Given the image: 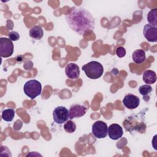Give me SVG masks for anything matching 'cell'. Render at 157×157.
Masks as SVG:
<instances>
[{
    "mask_svg": "<svg viewBox=\"0 0 157 157\" xmlns=\"http://www.w3.org/2000/svg\"><path fill=\"white\" fill-rule=\"evenodd\" d=\"M65 18L70 28L77 34L83 35L94 29V19L91 13L84 8L72 7Z\"/></svg>",
    "mask_w": 157,
    "mask_h": 157,
    "instance_id": "obj_1",
    "label": "cell"
},
{
    "mask_svg": "<svg viewBox=\"0 0 157 157\" xmlns=\"http://www.w3.org/2000/svg\"><path fill=\"white\" fill-rule=\"evenodd\" d=\"M82 70L84 71L86 77L90 79H98L100 78L104 72L102 65L98 61H90L82 66Z\"/></svg>",
    "mask_w": 157,
    "mask_h": 157,
    "instance_id": "obj_2",
    "label": "cell"
},
{
    "mask_svg": "<svg viewBox=\"0 0 157 157\" xmlns=\"http://www.w3.org/2000/svg\"><path fill=\"white\" fill-rule=\"evenodd\" d=\"M23 91L27 96L31 99H34L41 94V83L37 80H30L25 83Z\"/></svg>",
    "mask_w": 157,
    "mask_h": 157,
    "instance_id": "obj_3",
    "label": "cell"
},
{
    "mask_svg": "<svg viewBox=\"0 0 157 157\" xmlns=\"http://www.w3.org/2000/svg\"><path fill=\"white\" fill-rule=\"evenodd\" d=\"M123 126L126 131L132 132L136 131L140 133H144L146 129V125L142 121H139L136 116L128 117L123 121Z\"/></svg>",
    "mask_w": 157,
    "mask_h": 157,
    "instance_id": "obj_4",
    "label": "cell"
},
{
    "mask_svg": "<svg viewBox=\"0 0 157 157\" xmlns=\"http://www.w3.org/2000/svg\"><path fill=\"white\" fill-rule=\"evenodd\" d=\"M53 118L57 124H63L69 118V110L65 107L58 106L53 112Z\"/></svg>",
    "mask_w": 157,
    "mask_h": 157,
    "instance_id": "obj_5",
    "label": "cell"
},
{
    "mask_svg": "<svg viewBox=\"0 0 157 157\" xmlns=\"http://www.w3.org/2000/svg\"><path fill=\"white\" fill-rule=\"evenodd\" d=\"M13 53V44L12 41L7 37L0 38V56L8 58Z\"/></svg>",
    "mask_w": 157,
    "mask_h": 157,
    "instance_id": "obj_6",
    "label": "cell"
},
{
    "mask_svg": "<svg viewBox=\"0 0 157 157\" xmlns=\"http://www.w3.org/2000/svg\"><path fill=\"white\" fill-rule=\"evenodd\" d=\"M108 127L107 124L103 121L98 120L95 121L92 125V133L97 139H102L107 136Z\"/></svg>",
    "mask_w": 157,
    "mask_h": 157,
    "instance_id": "obj_7",
    "label": "cell"
},
{
    "mask_svg": "<svg viewBox=\"0 0 157 157\" xmlns=\"http://www.w3.org/2000/svg\"><path fill=\"white\" fill-rule=\"evenodd\" d=\"M123 104L128 109H134L139 105L140 99L134 94H128L124 97Z\"/></svg>",
    "mask_w": 157,
    "mask_h": 157,
    "instance_id": "obj_8",
    "label": "cell"
},
{
    "mask_svg": "<svg viewBox=\"0 0 157 157\" xmlns=\"http://www.w3.org/2000/svg\"><path fill=\"white\" fill-rule=\"evenodd\" d=\"M86 107L81 104H73L69 109V118L71 120L74 118H79L83 116L86 112Z\"/></svg>",
    "mask_w": 157,
    "mask_h": 157,
    "instance_id": "obj_9",
    "label": "cell"
},
{
    "mask_svg": "<svg viewBox=\"0 0 157 157\" xmlns=\"http://www.w3.org/2000/svg\"><path fill=\"white\" fill-rule=\"evenodd\" d=\"M144 36L149 42H157V27L147 24L144 27Z\"/></svg>",
    "mask_w": 157,
    "mask_h": 157,
    "instance_id": "obj_10",
    "label": "cell"
},
{
    "mask_svg": "<svg viewBox=\"0 0 157 157\" xmlns=\"http://www.w3.org/2000/svg\"><path fill=\"white\" fill-rule=\"evenodd\" d=\"M107 134L111 139L118 140L121 138L123 134V128L118 124H112L108 127Z\"/></svg>",
    "mask_w": 157,
    "mask_h": 157,
    "instance_id": "obj_11",
    "label": "cell"
},
{
    "mask_svg": "<svg viewBox=\"0 0 157 157\" xmlns=\"http://www.w3.org/2000/svg\"><path fill=\"white\" fill-rule=\"evenodd\" d=\"M65 73L66 76L72 80L77 79L80 76V69L78 66L74 63L68 64L65 68Z\"/></svg>",
    "mask_w": 157,
    "mask_h": 157,
    "instance_id": "obj_12",
    "label": "cell"
},
{
    "mask_svg": "<svg viewBox=\"0 0 157 157\" xmlns=\"http://www.w3.org/2000/svg\"><path fill=\"white\" fill-rule=\"evenodd\" d=\"M143 80L147 85L154 83L156 81V74L151 70H146L143 74Z\"/></svg>",
    "mask_w": 157,
    "mask_h": 157,
    "instance_id": "obj_13",
    "label": "cell"
},
{
    "mask_svg": "<svg viewBox=\"0 0 157 157\" xmlns=\"http://www.w3.org/2000/svg\"><path fill=\"white\" fill-rule=\"evenodd\" d=\"M29 36L35 40L40 39L44 36V31L42 28L38 25L33 26L29 32Z\"/></svg>",
    "mask_w": 157,
    "mask_h": 157,
    "instance_id": "obj_14",
    "label": "cell"
},
{
    "mask_svg": "<svg viewBox=\"0 0 157 157\" xmlns=\"http://www.w3.org/2000/svg\"><path fill=\"white\" fill-rule=\"evenodd\" d=\"M132 58L134 62L137 64H141L144 63L146 59L145 51L142 49H138L135 50L132 55Z\"/></svg>",
    "mask_w": 157,
    "mask_h": 157,
    "instance_id": "obj_15",
    "label": "cell"
},
{
    "mask_svg": "<svg viewBox=\"0 0 157 157\" xmlns=\"http://www.w3.org/2000/svg\"><path fill=\"white\" fill-rule=\"evenodd\" d=\"M147 21L149 25L156 27L157 26V9H151L148 13Z\"/></svg>",
    "mask_w": 157,
    "mask_h": 157,
    "instance_id": "obj_16",
    "label": "cell"
},
{
    "mask_svg": "<svg viewBox=\"0 0 157 157\" xmlns=\"http://www.w3.org/2000/svg\"><path fill=\"white\" fill-rule=\"evenodd\" d=\"M15 110L13 109H7L2 112V118L6 121H11L15 116Z\"/></svg>",
    "mask_w": 157,
    "mask_h": 157,
    "instance_id": "obj_17",
    "label": "cell"
},
{
    "mask_svg": "<svg viewBox=\"0 0 157 157\" xmlns=\"http://www.w3.org/2000/svg\"><path fill=\"white\" fill-rule=\"evenodd\" d=\"M139 91L140 94L145 97L148 95L152 91V87L150 85H143L139 88Z\"/></svg>",
    "mask_w": 157,
    "mask_h": 157,
    "instance_id": "obj_18",
    "label": "cell"
},
{
    "mask_svg": "<svg viewBox=\"0 0 157 157\" xmlns=\"http://www.w3.org/2000/svg\"><path fill=\"white\" fill-rule=\"evenodd\" d=\"M64 130L68 133H72L76 129V124L71 120L67 121L64 124Z\"/></svg>",
    "mask_w": 157,
    "mask_h": 157,
    "instance_id": "obj_19",
    "label": "cell"
},
{
    "mask_svg": "<svg viewBox=\"0 0 157 157\" xmlns=\"http://www.w3.org/2000/svg\"><path fill=\"white\" fill-rule=\"evenodd\" d=\"M8 36H9V38L12 41H17L20 38L19 34L17 32H16V31H10L9 33Z\"/></svg>",
    "mask_w": 157,
    "mask_h": 157,
    "instance_id": "obj_20",
    "label": "cell"
},
{
    "mask_svg": "<svg viewBox=\"0 0 157 157\" xmlns=\"http://www.w3.org/2000/svg\"><path fill=\"white\" fill-rule=\"evenodd\" d=\"M116 54L119 58H123L126 55V50L123 47H119L116 49Z\"/></svg>",
    "mask_w": 157,
    "mask_h": 157,
    "instance_id": "obj_21",
    "label": "cell"
},
{
    "mask_svg": "<svg viewBox=\"0 0 157 157\" xmlns=\"http://www.w3.org/2000/svg\"><path fill=\"white\" fill-rule=\"evenodd\" d=\"M23 56L22 55H18L16 56V60L18 63H21L23 61Z\"/></svg>",
    "mask_w": 157,
    "mask_h": 157,
    "instance_id": "obj_22",
    "label": "cell"
}]
</instances>
